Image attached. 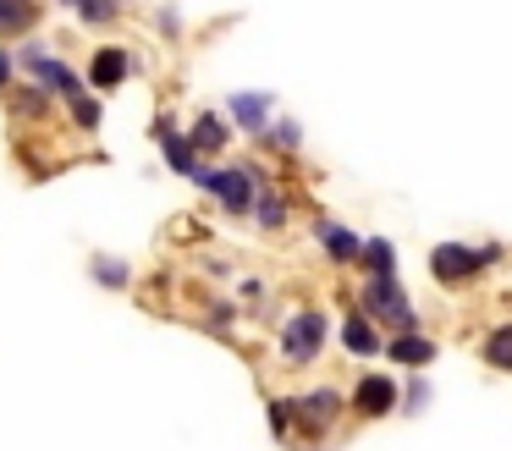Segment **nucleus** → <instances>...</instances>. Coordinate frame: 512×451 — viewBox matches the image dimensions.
<instances>
[{"instance_id": "nucleus-14", "label": "nucleus", "mask_w": 512, "mask_h": 451, "mask_svg": "<svg viewBox=\"0 0 512 451\" xmlns=\"http://www.w3.org/2000/svg\"><path fill=\"white\" fill-rule=\"evenodd\" d=\"M188 138H193V149H199V160H221L226 143H232V121H226L221 110H199Z\"/></svg>"}, {"instance_id": "nucleus-27", "label": "nucleus", "mask_w": 512, "mask_h": 451, "mask_svg": "<svg viewBox=\"0 0 512 451\" xmlns=\"http://www.w3.org/2000/svg\"><path fill=\"white\" fill-rule=\"evenodd\" d=\"M424 402H430V385H424V380H408V385H402V402H397V413H419Z\"/></svg>"}, {"instance_id": "nucleus-30", "label": "nucleus", "mask_w": 512, "mask_h": 451, "mask_svg": "<svg viewBox=\"0 0 512 451\" xmlns=\"http://www.w3.org/2000/svg\"><path fill=\"white\" fill-rule=\"evenodd\" d=\"M265 297V281H243V303H259Z\"/></svg>"}, {"instance_id": "nucleus-23", "label": "nucleus", "mask_w": 512, "mask_h": 451, "mask_svg": "<svg viewBox=\"0 0 512 451\" xmlns=\"http://www.w3.org/2000/svg\"><path fill=\"white\" fill-rule=\"evenodd\" d=\"M259 143H265V149H276V154H298V149H303V127H298L292 116H276Z\"/></svg>"}, {"instance_id": "nucleus-25", "label": "nucleus", "mask_w": 512, "mask_h": 451, "mask_svg": "<svg viewBox=\"0 0 512 451\" xmlns=\"http://www.w3.org/2000/svg\"><path fill=\"white\" fill-rule=\"evenodd\" d=\"M232 325H237V303H204V330L232 336Z\"/></svg>"}, {"instance_id": "nucleus-22", "label": "nucleus", "mask_w": 512, "mask_h": 451, "mask_svg": "<svg viewBox=\"0 0 512 451\" xmlns=\"http://www.w3.org/2000/svg\"><path fill=\"white\" fill-rule=\"evenodd\" d=\"M61 110L72 116V127L78 132H100V121H105V105H100V94H72V99H61Z\"/></svg>"}, {"instance_id": "nucleus-7", "label": "nucleus", "mask_w": 512, "mask_h": 451, "mask_svg": "<svg viewBox=\"0 0 512 451\" xmlns=\"http://www.w3.org/2000/svg\"><path fill=\"white\" fill-rule=\"evenodd\" d=\"M138 72V55L133 44H94L89 50V66H83V83H89V94H116V88L127 83V77Z\"/></svg>"}, {"instance_id": "nucleus-19", "label": "nucleus", "mask_w": 512, "mask_h": 451, "mask_svg": "<svg viewBox=\"0 0 512 451\" xmlns=\"http://www.w3.org/2000/svg\"><path fill=\"white\" fill-rule=\"evenodd\" d=\"M479 358H485V369L512 374V319H501V325L485 330V341H479Z\"/></svg>"}, {"instance_id": "nucleus-17", "label": "nucleus", "mask_w": 512, "mask_h": 451, "mask_svg": "<svg viewBox=\"0 0 512 451\" xmlns=\"http://www.w3.org/2000/svg\"><path fill=\"white\" fill-rule=\"evenodd\" d=\"M160 160H166V171L171 176H182V182H193L199 176V149H193V138H188V127H177L171 138H160Z\"/></svg>"}, {"instance_id": "nucleus-28", "label": "nucleus", "mask_w": 512, "mask_h": 451, "mask_svg": "<svg viewBox=\"0 0 512 451\" xmlns=\"http://www.w3.org/2000/svg\"><path fill=\"white\" fill-rule=\"evenodd\" d=\"M17 83V55H12V44H0V94Z\"/></svg>"}, {"instance_id": "nucleus-11", "label": "nucleus", "mask_w": 512, "mask_h": 451, "mask_svg": "<svg viewBox=\"0 0 512 451\" xmlns=\"http://www.w3.org/2000/svg\"><path fill=\"white\" fill-rule=\"evenodd\" d=\"M309 231H314L320 253L336 264V270H353V264H358V253H364V237H358L353 226H342V220H331V215H320Z\"/></svg>"}, {"instance_id": "nucleus-21", "label": "nucleus", "mask_w": 512, "mask_h": 451, "mask_svg": "<svg viewBox=\"0 0 512 451\" xmlns=\"http://www.w3.org/2000/svg\"><path fill=\"white\" fill-rule=\"evenodd\" d=\"M358 270H364V275H397V242H391V237H364Z\"/></svg>"}, {"instance_id": "nucleus-5", "label": "nucleus", "mask_w": 512, "mask_h": 451, "mask_svg": "<svg viewBox=\"0 0 512 451\" xmlns=\"http://www.w3.org/2000/svg\"><path fill=\"white\" fill-rule=\"evenodd\" d=\"M501 264V242H485V248H468V242H435L430 248V281L446 286V292H463L479 275Z\"/></svg>"}, {"instance_id": "nucleus-2", "label": "nucleus", "mask_w": 512, "mask_h": 451, "mask_svg": "<svg viewBox=\"0 0 512 451\" xmlns=\"http://www.w3.org/2000/svg\"><path fill=\"white\" fill-rule=\"evenodd\" d=\"M17 77H28V83H39L45 88V94H56V99H72V94H83V72L78 66L67 61V55L56 50V44H45V39H34V33H28V39H17Z\"/></svg>"}, {"instance_id": "nucleus-26", "label": "nucleus", "mask_w": 512, "mask_h": 451, "mask_svg": "<svg viewBox=\"0 0 512 451\" xmlns=\"http://www.w3.org/2000/svg\"><path fill=\"white\" fill-rule=\"evenodd\" d=\"M265 418H270V435H276V440H292V402H287V396H270Z\"/></svg>"}, {"instance_id": "nucleus-24", "label": "nucleus", "mask_w": 512, "mask_h": 451, "mask_svg": "<svg viewBox=\"0 0 512 451\" xmlns=\"http://www.w3.org/2000/svg\"><path fill=\"white\" fill-rule=\"evenodd\" d=\"M155 33H160L166 44H182V33H188L182 11H177V6H155Z\"/></svg>"}, {"instance_id": "nucleus-15", "label": "nucleus", "mask_w": 512, "mask_h": 451, "mask_svg": "<svg viewBox=\"0 0 512 451\" xmlns=\"http://www.w3.org/2000/svg\"><path fill=\"white\" fill-rule=\"evenodd\" d=\"M248 220H254L259 231H287V220H292V198L281 193L276 176H270V182L254 193V215H248Z\"/></svg>"}, {"instance_id": "nucleus-3", "label": "nucleus", "mask_w": 512, "mask_h": 451, "mask_svg": "<svg viewBox=\"0 0 512 451\" xmlns=\"http://www.w3.org/2000/svg\"><path fill=\"white\" fill-rule=\"evenodd\" d=\"M358 314H369L380 325V336H402V330H419V308H413L408 286L397 275H364L358 286Z\"/></svg>"}, {"instance_id": "nucleus-4", "label": "nucleus", "mask_w": 512, "mask_h": 451, "mask_svg": "<svg viewBox=\"0 0 512 451\" xmlns=\"http://www.w3.org/2000/svg\"><path fill=\"white\" fill-rule=\"evenodd\" d=\"M325 341H331V319H325V308L303 303L292 308L287 319H281V363L287 369H314V363L325 358Z\"/></svg>"}, {"instance_id": "nucleus-12", "label": "nucleus", "mask_w": 512, "mask_h": 451, "mask_svg": "<svg viewBox=\"0 0 512 451\" xmlns=\"http://www.w3.org/2000/svg\"><path fill=\"white\" fill-rule=\"evenodd\" d=\"M380 358L402 363V369H430V363L441 358V347H435V336H424V330H402V336H386Z\"/></svg>"}, {"instance_id": "nucleus-10", "label": "nucleus", "mask_w": 512, "mask_h": 451, "mask_svg": "<svg viewBox=\"0 0 512 451\" xmlns=\"http://www.w3.org/2000/svg\"><path fill=\"white\" fill-rule=\"evenodd\" d=\"M226 121H232V132H248V138H265V127L276 121V94L270 88H237V94H226Z\"/></svg>"}, {"instance_id": "nucleus-8", "label": "nucleus", "mask_w": 512, "mask_h": 451, "mask_svg": "<svg viewBox=\"0 0 512 451\" xmlns=\"http://www.w3.org/2000/svg\"><path fill=\"white\" fill-rule=\"evenodd\" d=\"M0 99H6V116H12L23 132L50 127V121H56V110H61V99H56V94H45L39 83H28V77H17V83L6 88Z\"/></svg>"}, {"instance_id": "nucleus-6", "label": "nucleus", "mask_w": 512, "mask_h": 451, "mask_svg": "<svg viewBox=\"0 0 512 451\" xmlns=\"http://www.w3.org/2000/svg\"><path fill=\"white\" fill-rule=\"evenodd\" d=\"M287 402H292V440H309V446L331 440V429L347 418V391H336V385H314V391H298Z\"/></svg>"}, {"instance_id": "nucleus-31", "label": "nucleus", "mask_w": 512, "mask_h": 451, "mask_svg": "<svg viewBox=\"0 0 512 451\" xmlns=\"http://www.w3.org/2000/svg\"><path fill=\"white\" fill-rule=\"evenodd\" d=\"M122 6H127V0H122Z\"/></svg>"}, {"instance_id": "nucleus-16", "label": "nucleus", "mask_w": 512, "mask_h": 451, "mask_svg": "<svg viewBox=\"0 0 512 451\" xmlns=\"http://www.w3.org/2000/svg\"><path fill=\"white\" fill-rule=\"evenodd\" d=\"M342 347L353 352V358H380V347H386V336H380V325L369 314H347L342 319Z\"/></svg>"}, {"instance_id": "nucleus-20", "label": "nucleus", "mask_w": 512, "mask_h": 451, "mask_svg": "<svg viewBox=\"0 0 512 451\" xmlns=\"http://www.w3.org/2000/svg\"><path fill=\"white\" fill-rule=\"evenodd\" d=\"M89 275H94V286H105V292H127V286H133V264H127L122 253H94Z\"/></svg>"}, {"instance_id": "nucleus-1", "label": "nucleus", "mask_w": 512, "mask_h": 451, "mask_svg": "<svg viewBox=\"0 0 512 451\" xmlns=\"http://www.w3.org/2000/svg\"><path fill=\"white\" fill-rule=\"evenodd\" d=\"M265 182H270V171L259 160H204L199 176H193V187H199L204 198H215L232 220L254 215V193Z\"/></svg>"}, {"instance_id": "nucleus-18", "label": "nucleus", "mask_w": 512, "mask_h": 451, "mask_svg": "<svg viewBox=\"0 0 512 451\" xmlns=\"http://www.w3.org/2000/svg\"><path fill=\"white\" fill-rule=\"evenodd\" d=\"M50 11H72L83 28H116L122 22V0H50Z\"/></svg>"}, {"instance_id": "nucleus-13", "label": "nucleus", "mask_w": 512, "mask_h": 451, "mask_svg": "<svg viewBox=\"0 0 512 451\" xmlns=\"http://www.w3.org/2000/svg\"><path fill=\"white\" fill-rule=\"evenodd\" d=\"M50 0H0V44H17L28 33H39Z\"/></svg>"}, {"instance_id": "nucleus-29", "label": "nucleus", "mask_w": 512, "mask_h": 451, "mask_svg": "<svg viewBox=\"0 0 512 451\" xmlns=\"http://www.w3.org/2000/svg\"><path fill=\"white\" fill-rule=\"evenodd\" d=\"M177 127H182V121H177V116H171V110H160V116H155V121H149V138H155V143H160V138H171V132H177Z\"/></svg>"}, {"instance_id": "nucleus-9", "label": "nucleus", "mask_w": 512, "mask_h": 451, "mask_svg": "<svg viewBox=\"0 0 512 451\" xmlns=\"http://www.w3.org/2000/svg\"><path fill=\"white\" fill-rule=\"evenodd\" d=\"M402 402V385L391 380V374H358V385L347 391V413L364 418V424H375V418H391Z\"/></svg>"}]
</instances>
